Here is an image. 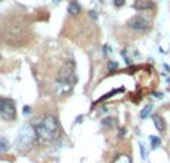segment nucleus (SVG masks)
Here are the masks:
<instances>
[{
    "label": "nucleus",
    "instance_id": "10",
    "mask_svg": "<svg viewBox=\"0 0 170 163\" xmlns=\"http://www.w3.org/2000/svg\"><path fill=\"white\" fill-rule=\"evenodd\" d=\"M149 141H151V147H152V150H155V148H158L160 145H161V139L158 136H149Z\"/></svg>",
    "mask_w": 170,
    "mask_h": 163
},
{
    "label": "nucleus",
    "instance_id": "5",
    "mask_svg": "<svg viewBox=\"0 0 170 163\" xmlns=\"http://www.w3.org/2000/svg\"><path fill=\"white\" fill-rule=\"evenodd\" d=\"M127 26L132 29V30L137 32V33H143V32H146L149 29L148 21L145 18H142V17H133L132 20H128Z\"/></svg>",
    "mask_w": 170,
    "mask_h": 163
},
{
    "label": "nucleus",
    "instance_id": "16",
    "mask_svg": "<svg viewBox=\"0 0 170 163\" xmlns=\"http://www.w3.org/2000/svg\"><path fill=\"white\" fill-rule=\"evenodd\" d=\"M112 121V118H106V120H103V126H109V123Z\"/></svg>",
    "mask_w": 170,
    "mask_h": 163
},
{
    "label": "nucleus",
    "instance_id": "13",
    "mask_svg": "<svg viewBox=\"0 0 170 163\" xmlns=\"http://www.w3.org/2000/svg\"><path fill=\"white\" fill-rule=\"evenodd\" d=\"M22 114H24V115H30V114H31V108H30L29 105H25V106L22 108Z\"/></svg>",
    "mask_w": 170,
    "mask_h": 163
},
{
    "label": "nucleus",
    "instance_id": "20",
    "mask_svg": "<svg viewBox=\"0 0 170 163\" xmlns=\"http://www.w3.org/2000/svg\"><path fill=\"white\" fill-rule=\"evenodd\" d=\"M52 2H54V3H57V2H60V0H52Z\"/></svg>",
    "mask_w": 170,
    "mask_h": 163
},
{
    "label": "nucleus",
    "instance_id": "8",
    "mask_svg": "<svg viewBox=\"0 0 170 163\" xmlns=\"http://www.w3.org/2000/svg\"><path fill=\"white\" fill-rule=\"evenodd\" d=\"M152 120H154V124H155L157 130H160V133H163V132H164V123H163V118L158 117V115H154Z\"/></svg>",
    "mask_w": 170,
    "mask_h": 163
},
{
    "label": "nucleus",
    "instance_id": "18",
    "mask_svg": "<svg viewBox=\"0 0 170 163\" xmlns=\"http://www.w3.org/2000/svg\"><path fill=\"white\" fill-rule=\"evenodd\" d=\"M82 118H84L82 115H79V117H76V120H75V123H76V124H79V121H82Z\"/></svg>",
    "mask_w": 170,
    "mask_h": 163
},
{
    "label": "nucleus",
    "instance_id": "19",
    "mask_svg": "<svg viewBox=\"0 0 170 163\" xmlns=\"http://www.w3.org/2000/svg\"><path fill=\"white\" fill-rule=\"evenodd\" d=\"M125 135V129H121V132H120V138H122Z\"/></svg>",
    "mask_w": 170,
    "mask_h": 163
},
{
    "label": "nucleus",
    "instance_id": "12",
    "mask_svg": "<svg viewBox=\"0 0 170 163\" xmlns=\"http://www.w3.org/2000/svg\"><path fill=\"white\" fill-rule=\"evenodd\" d=\"M118 69V63H116V61H109L108 63V70L111 72V70H116Z\"/></svg>",
    "mask_w": 170,
    "mask_h": 163
},
{
    "label": "nucleus",
    "instance_id": "15",
    "mask_svg": "<svg viewBox=\"0 0 170 163\" xmlns=\"http://www.w3.org/2000/svg\"><path fill=\"white\" fill-rule=\"evenodd\" d=\"M90 17L96 20V18H97V12H96V11H90Z\"/></svg>",
    "mask_w": 170,
    "mask_h": 163
},
{
    "label": "nucleus",
    "instance_id": "17",
    "mask_svg": "<svg viewBox=\"0 0 170 163\" xmlns=\"http://www.w3.org/2000/svg\"><path fill=\"white\" fill-rule=\"evenodd\" d=\"M113 2H115V5H116V6H121V5L124 3V0H113Z\"/></svg>",
    "mask_w": 170,
    "mask_h": 163
},
{
    "label": "nucleus",
    "instance_id": "11",
    "mask_svg": "<svg viewBox=\"0 0 170 163\" xmlns=\"http://www.w3.org/2000/svg\"><path fill=\"white\" fill-rule=\"evenodd\" d=\"M151 109H152V105L145 106V108H143V111H142V114H140V117H142V118H146V117L151 114Z\"/></svg>",
    "mask_w": 170,
    "mask_h": 163
},
{
    "label": "nucleus",
    "instance_id": "14",
    "mask_svg": "<svg viewBox=\"0 0 170 163\" xmlns=\"http://www.w3.org/2000/svg\"><path fill=\"white\" fill-rule=\"evenodd\" d=\"M140 153H142V159L145 160V147H143L142 144H140Z\"/></svg>",
    "mask_w": 170,
    "mask_h": 163
},
{
    "label": "nucleus",
    "instance_id": "2",
    "mask_svg": "<svg viewBox=\"0 0 170 163\" xmlns=\"http://www.w3.org/2000/svg\"><path fill=\"white\" fill-rule=\"evenodd\" d=\"M76 77H75V65L73 61H69V63L64 66L58 75V79L55 82V90L58 93H67L72 90V85L75 84Z\"/></svg>",
    "mask_w": 170,
    "mask_h": 163
},
{
    "label": "nucleus",
    "instance_id": "7",
    "mask_svg": "<svg viewBox=\"0 0 170 163\" xmlns=\"http://www.w3.org/2000/svg\"><path fill=\"white\" fill-rule=\"evenodd\" d=\"M9 148H10V144L8 141V138H5L3 135H0V153L9 151Z\"/></svg>",
    "mask_w": 170,
    "mask_h": 163
},
{
    "label": "nucleus",
    "instance_id": "9",
    "mask_svg": "<svg viewBox=\"0 0 170 163\" xmlns=\"http://www.w3.org/2000/svg\"><path fill=\"white\" fill-rule=\"evenodd\" d=\"M154 5L151 2H142V0H139V2L134 3V9H139V11H143V9H148V8H152Z\"/></svg>",
    "mask_w": 170,
    "mask_h": 163
},
{
    "label": "nucleus",
    "instance_id": "3",
    "mask_svg": "<svg viewBox=\"0 0 170 163\" xmlns=\"http://www.w3.org/2000/svg\"><path fill=\"white\" fill-rule=\"evenodd\" d=\"M37 139L36 138V132L33 124H25L18 130L17 139H15V147L18 150H29L33 147L34 141Z\"/></svg>",
    "mask_w": 170,
    "mask_h": 163
},
{
    "label": "nucleus",
    "instance_id": "6",
    "mask_svg": "<svg viewBox=\"0 0 170 163\" xmlns=\"http://www.w3.org/2000/svg\"><path fill=\"white\" fill-rule=\"evenodd\" d=\"M67 12L70 15H73V17L79 15L81 14V5H79V2H78V0H72V2L69 3V6H67Z\"/></svg>",
    "mask_w": 170,
    "mask_h": 163
},
{
    "label": "nucleus",
    "instance_id": "1",
    "mask_svg": "<svg viewBox=\"0 0 170 163\" xmlns=\"http://www.w3.org/2000/svg\"><path fill=\"white\" fill-rule=\"evenodd\" d=\"M33 127L36 132L37 141L42 144L55 141L60 135V123L55 115H51V114L45 115L39 123L33 124Z\"/></svg>",
    "mask_w": 170,
    "mask_h": 163
},
{
    "label": "nucleus",
    "instance_id": "4",
    "mask_svg": "<svg viewBox=\"0 0 170 163\" xmlns=\"http://www.w3.org/2000/svg\"><path fill=\"white\" fill-rule=\"evenodd\" d=\"M0 117L6 121L15 120L17 108H15V102L12 99H0Z\"/></svg>",
    "mask_w": 170,
    "mask_h": 163
}]
</instances>
